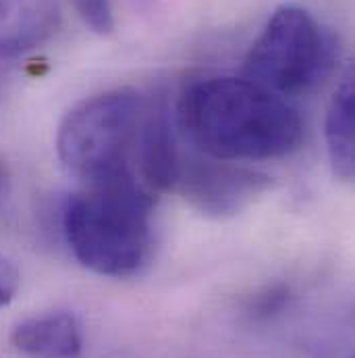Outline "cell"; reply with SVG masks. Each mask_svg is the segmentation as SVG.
Returning a JSON list of instances; mask_svg holds the SVG:
<instances>
[{
    "mask_svg": "<svg viewBox=\"0 0 355 358\" xmlns=\"http://www.w3.org/2000/svg\"><path fill=\"white\" fill-rule=\"evenodd\" d=\"M177 121L208 159L239 163L291 155L303 140L295 106L246 78H208L181 94Z\"/></svg>",
    "mask_w": 355,
    "mask_h": 358,
    "instance_id": "1",
    "label": "cell"
},
{
    "mask_svg": "<svg viewBox=\"0 0 355 358\" xmlns=\"http://www.w3.org/2000/svg\"><path fill=\"white\" fill-rule=\"evenodd\" d=\"M63 231L86 268L106 277L133 275L152 246V194L133 173L93 183L69 198Z\"/></svg>",
    "mask_w": 355,
    "mask_h": 358,
    "instance_id": "2",
    "label": "cell"
},
{
    "mask_svg": "<svg viewBox=\"0 0 355 358\" xmlns=\"http://www.w3.org/2000/svg\"><path fill=\"white\" fill-rule=\"evenodd\" d=\"M152 100L135 88H114L77 102L56 131L63 167L88 185L133 173L131 159Z\"/></svg>",
    "mask_w": 355,
    "mask_h": 358,
    "instance_id": "3",
    "label": "cell"
},
{
    "mask_svg": "<svg viewBox=\"0 0 355 358\" xmlns=\"http://www.w3.org/2000/svg\"><path fill=\"white\" fill-rule=\"evenodd\" d=\"M335 63V36L310 10L282 4L254 42L243 65V78L287 98L316 88L331 76Z\"/></svg>",
    "mask_w": 355,
    "mask_h": 358,
    "instance_id": "4",
    "label": "cell"
},
{
    "mask_svg": "<svg viewBox=\"0 0 355 358\" xmlns=\"http://www.w3.org/2000/svg\"><path fill=\"white\" fill-rule=\"evenodd\" d=\"M266 173L227 161L206 159L179 163L175 187L202 215L225 219L248 208L268 187Z\"/></svg>",
    "mask_w": 355,
    "mask_h": 358,
    "instance_id": "5",
    "label": "cell"
},
{
    "mask_svg": "<svg viewBox=\"0 0 355 358\" xmlns=\"http://www.w3.org/2000/svg\"><path fill=\"white\" fill-rule=\"evenodd\" d=\"M133 157L139 167V183L148 192L175 187L181 159L175 148L173 125L165 98L154 96Z\"/></svg>",
    "mask_w": 355,
    "mask_h": 358,
    "instance_id": "6",
    "label": "cell"
},
{
    "mask_svg": "<svg viewBox=\"0 0 355 358\" xmlns=\"http://www.w3.org/2000/svg\"><path fill=\"white\" fill-rule=\"evenodd\" d=\"M61 21L59 0H0V59L42 46Z\"/></svg>",
    "mask_w": 355,
    "mask_h": 358,
    "instance_id": "7",
    "label": "cell"
},
{
    "mask_svg": "<svg viewBox=\"0 0 355 358\" xmlns=\"http://www.w3.org/2000/svg\"><path fill=\"white\" fill-rule=\"evenodd\" d=\"M10 342L19 352L33 358H77L84 348L82 325L65 310L23 319L13 327Z\"/></svg>",
    "mask_w": 355,
    "mask_h": 358,
    "instance_id": "8",
    "label": "cell"
},
{
    "mask_svg": "<svg viewBox=\"0 0 355 358\" xmlns=\"http://www.w3.org/2000/svg\"><path fill=\"white\" fill-rule=\"evenodd\" d=\"M324 138L335 178L352 181L355 176V82L352 67L328 102Z\"/></svg>",
    "mask_w": 355,
    "mask_h": 358,
    "instance_id": "9",
    "label": "cell"
},
{
    "mask_svg": "<svg viewBox=\"0 0 355 358\" xmlns=\"http://www.w3.org/2000/svg\"><path fill=\"white\" fill-rule=\"evenodd\" d=\"M73 6L91 31L106 36L114 29L112 0H73Z\"/></svg>",
    "mask_w": 355,
    "mask_h": 358,
    "instance_id": "10",
    "label": "cell"
},
{
    "mask_svg": "<svg viewBox=\"0 0 355 358\" xmlns=\"http://www.w3.org/2000/svg\"><path fill=\"white\" fill-rule=\"evenodd\" d=\"M19 283H21L19 268L15 267L8 259L0 257V308L6 306L15 298Z\"/></svg>",
    "mask_w": 355,
    "mask_h": 358,
    "instance_id": "11",
    "label": "cell"
},
{
    "mask_svg": "<svg viewBox=\"0 0 355 358\" xmlns=\"http://www.w3.org/2000/svg\"><path fill=\"white\" fill-rule=\"evenodd\" d=\"M285 300H287V289L282 285L268 287L266 292L258 298V302H256V313L258 315H270V313L278 310Z\"/></svg>",
    "mask_w": 355,
    "mask_h": 358,
    "instance_id": "12",
    "label": "cell"
},
{
    "mask_svg": "<svg viewBox=\"0 0 355 358\" xmlns=\"http://www.w3.org/2000/svg\"><path fill=\"white\" fill-rule=\"evenodd\" d=\"M10 189H13V173H10L8 163L0 157V213L4 208V204L8 202Z\"/></svg>",
    "mask_w": 355,
    "mask_h": 358,
    "instance_id": "13",
    "label": "cell"
},
{
    "mask_svg": "<svg viewBox=\"0 0 355 358\" xmlns=\"http://www.w3.org/2000/svg\"><path fill=\"white\" fill-rule=\"evenodd\" d=\"M2 84H4V76H2V71H0V94H2Z\"/></svg>",
    "mask_w": 355,
    "mask_h": 358,
    "instance_id": "14",
    "label": "cell"
}]
</instances>
